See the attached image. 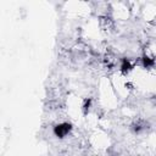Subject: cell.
Returning a JSON list of instances; mask_svg holds the SVG:
<instances>
[{
  "mask_svg": "<svg viewBox=\"0 0 156 156\" xmlns=\"http://www.w3.org/2000/svg\"><path fill=\"white\" fill-rule=\"evenodd\" d=\"M119 68H121V71H122L123 73H128V72H130V71L133 69V63L130 62L129 58L124 57V58H122V61H121Z\"/></svg>",
  "mask_w": 156,
  "mask_h": 156,
  "instance_id": "7a4b0ae2",
  "label": "cell"
},
{
  "mask_svg": "<svg viewBox=\"0 0 156 156\" xmlns=\"http://www.w3.org/2000/svg\"><path fill=\"white\" fill-rule=\"evenodd\" d=\"M141 65L145 67V68H152L154 65H155V60L152 56H149V55H144L141 57Z\"/></svg>",
  "mask_w": 156,
  "mask_h": 156,
  "instance_id": "3957f363",
  "label": "cell"
},
{
  "mask_svg": "<svg viewBox=\"0 0 156 156\" xmlns=\"http://www.w3.org/2000/svg\"><path fill=\"white\" fill-rule=\"evenodd\" d=\"M71 130H72V124L68 122H62L54 127V134L60 139H63L65 136H67L71 133Z\"/></svg>",
  "mask_w": 156,
  "mask_h": 156,
  "instance_id": "6da1fadb",
  "label": "cell"
}]
</instances>
